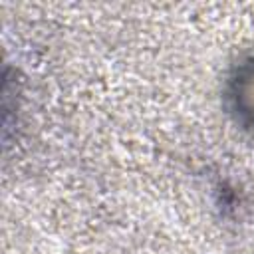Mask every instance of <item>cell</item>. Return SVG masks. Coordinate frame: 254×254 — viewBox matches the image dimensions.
Segmentation results:
<instances>
[{
    "instance_id": "6da1fadb",
    "label": "cell",
    "mask_w": 254,
    "mask_h": 254,
    "mask_svg": "<svg viewBox=\"0 0 254 254\" xmlns=\"http://www.w3.org/2000/svg\"><path fill=\"white\" fill-rule=\"evenodd\" d=\"M226 99L236 121L254 129V56L242 60L230 73L226 85Z\"/></svg>"
}]
</instances>
